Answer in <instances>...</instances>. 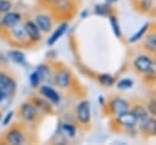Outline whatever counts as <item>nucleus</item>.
Here are the masks:
<instances>
[{
	"label": "nucleus",
	"instance_id": "f257e3e1",
	"mask_svg": "<svg viewBox=\"0 0 156 145\" xmlns=\"http://www.w3.org/2000/svg\"><path fill=\"white\" fill-rule=\"evenodd\" d=\"M116 119H117L118 126L126 130H133V129L138 128V121L130 110L116 116Z\"/></svg>",
	"mask_w": 156,
	"mask_h": 145
},
{
	"label": "nucleus",
	"instance_id": "f03ea898",
	"mask_svg": "<svg viewBox=\"0 0 156 145\" xmlns=\"http://www.w3.org/2000/svg\"><path fill=\"white\" fill-rule=\"evenodd\" d=\"M133 66H134V68H135L139 73L145 74V73H147V72L154 67V61H152L151 57H149V55H146V54H140V55H138V56L134 58Z\"/></svg>",
	"mask_w": 156,
	"mask_h": 145
},
{
	"label": "nucleus",
	"instance_id": "7ed1b4c3",
	"mask_svg": "<svg viewBox=\"0 0 156 145\" xmlns=\"http://www.w3.org/2000/svg\"><path fill=\"white\" fill-rule=\"evenodd\" d=\"M90 118H91L90 104H89V101L84 100L77 107V119L82 124H88L90 122Z\"/></svg>",
	"mask_w": 156,
	"mask_h": 145
},
{
	"label": "nucleus",
	"instance_id": "20e7f679",
	"mask_svg": "<svg viewBox=\"0 0 156 145\" xmlns=\"http://www.w3.org/2000/svg\"><path fill=\"white\" fill-rule=\"evenodd\" d=\"M108 106L115 116H118L129 110V102L122 97H112L108 102Z\"/></svg>",
	"mask_w": 156,
	"mask_h": 145
},
{
	"label": "nucleus",
	"instance_id": "39448f33",
	"mask_svg": "<svg viewBox=\"0 0 156 145\" xmlns=\"http://www.w3.org/2000/svg\"><path fill=\"white\" fill-rule=\"evenodd\" d=\"M15 89H16V83L13 82V79L4 73H0V90L9 96L13 94Z\"/></svg>",
	"mask_w": 156,
	"mask_h": 145
},
{
	"label": "nucleus",
	"instance_id": "423d86ee",
	"mask_svg": "<svg viewBox=\"0 0 156 145\" xmlns=\"http://www.w3.org/2000/svg\"><path fill=\"white\" fill-rule=\"evenodd\" d=\"M72 76L67 69H60L55 74V83L58 88H67L71 84Z\"/></svg>",
	"mask_w": 156,
	"mask_h": 145
},
{
	"label": "nucleus",
	"instance_id": "0eeeda50",
	"mask_svg": "<svg viewBox=\"0 0 156 145\" xmlns=\"http://www.w3.org/2000/svg\"><path fill=\"white\" fill-rule=\"evenodd\" d=\"M24 30H26V34L27 37L33 40V41H38L40 40V30L39 28L37 27V24L33 22V21H27L26 24H24Z\"/></svg>",
	"mask_w": 156,
	"mask_h": 145
},
{
	"label": "nucleus",
	"instance_id": "6e6552de",
	"mask_svg": "<svg viewBox=\"0 0 156 145\" xmlns=\"http://www.w3.org/2000/svg\"><path fill=\"white\" fill-rule=\"evenodd\" d=\"M21 19V15L17 13V12H6L5 16L2 17L1 19V23L4 27H7V28H12L13 26H16Z\"/></svg>",
	"mask_w": 156,
	"mask_h": 145
},
{
	"label": "nucleus",
	"instance_id": "1a4fd4ad",
	"mask_svg": "<svg viewBox=\"0 0 156 145\" xmlns=\"http://www.w3.org/2000/svg\"><path fill=\"white\" fill-rule=\"evenodd\" d=\"M143 46H144V49L149 54L156 55V32H152V33L146 34Z\"/></svg>",
	"mask_w": 156,
	"mask_h": 145
},
{
	"label": "nucleus",
	"instance_id": "9d476101",
	"mask_svg": "<svg viewBox=\"0 0 156 145\" xmlns=\"http://www.w3.org/2000/svg\"><path fill=\"white\" fill-rule=\"evenodd\" d=\"M46 72H49V69H46L44 66H41V67H39L37 71H34V72L30 74V77H29V80H30L32 87H38V85L41 83V80L44 79Z\"/></svg>",
	"mask_w": 156,
	"mask_h": 145
},
{
	"label": "nucleus",
	"instance_id": "9b49d317",
	"mask_svg": "<svg viewBox=\"0 0 156 145\" xmlns=\"http://www.w3.org/2000/svg\"><path fill=\"white\" fill-rule=\"evenodd\" d=\"M40 93H41V95H44L51 102H54V104H58L60 102V95H58V93L55 89H52L51 87L43 85L40 88Z\"/></svg>",
	"mask_w": 156,
	"mask_h": 145
},
{
	"label": "nucleus",
	"instance_id": "f8f14e48",
	"mask_svg": "<svg viewBox=\"0 0 156 145\" xmlns=\"http://www.w3.org/2000/svg\"><path fill=\"white\" fill-rule=\"evenodd\" d=\"M34 23L37 24L40 32H48L51 28V19L46 15H38L34 19Z\"/></svg>",
	"mask_w": 156,
	"mask_h": 145
},
{
	"label": "nucleus",
	"instance_id": "ddd939ff",
	"mask_svg": "<svg viewBox=\"0 0 156 145\" xmlns=\"http://www.w3.org/2000/svg\"><path fill=\"white\" fill-rule=\"evenodd\" d=\"M21 115L24 119L27 121H33L35 117H37V108L35 106H33L32 104H23L22 107H21Z\"/></svg>",
	"mask_w": 156,
	"mask_h": 145
},
{
	"label": "nucleus",
	"instance_id": "4468645a",
	"mask_svg": "<svg viewBox=\"0 0 156 145\" xmlns=\"http://www.w3.org/2000/svg\"><path fill=\"white\" fill-rule=\"evenodd\" d=\"M129 110H130V111L133 112V115L135 116L138 123L141 122V121H144V119H146V118H149V117L151 116V115L149 113L147 108H146L145 106H143V105H135V106H133V107L129 108Z\"/></svg>",
	"mask_w": 156,
	"mask_h": 145
},
{
	"label": "nucleus",
	"instance_id": "2eb2a0df",
	"mask_svg": "<svg viewBox=\"0 0 156 145\" xmlns=\"http://www.w3.org/2000/svg\"><path fill=\"white\" fill-rule=\"evenodd\" d=\"M67 27H68V24L67 23H62V24H60L56 29H55V32L51 34V37L48 39V44L49 45H54L63 34H65V32L67 30Z\"/></svg>",
	"mask_w": 156,
	"mask_h": 145
},
{
	"label": "nucleus",
	"instance_id": "dca6fc26",
	"mask_svg": "<svg viewBox=\"0 0 156 145\" xmlns=\"http://www.w3.org/2000/svg\"><path fill=\"white\" fill-rule=\"evenodd\" d=\"M6 140H7L10 144H12V145H18V144H22V143L24 141V136H23V134H22L20 130L13 129V130H11V132L7 134Z\"/></svg>",
	"mask_w": 156,
	"mask_h": 145
},
{
	"label": "nucleus",
	"instance_id": "f3484780",
	"mask_svg": "<svg viewBox=\"0 0 156 145\" xmlns=\"http://www.w3.org/2000/svg\"><path fill=\"white\" fill-rule=\"evenodd\" d=\"M149 27H150V24H149V23H145L144 26H141V28L129 38V43H135V41H138L139 39H141L143 37H145V34H146V32H147Z\"/></svg>",
	"mask_w": 156,
	"mask_h": 145
},
{
	"label": "nucleus",
	"instance_id": "a211bd4d",
	"mask_svg": "<svg viewBox=\"0 0 156 145\" xmlns=\"http://www.w3.org/2000/svg\"><path fill=\"white\" fill-rule=\"evenodd\" d=\"M98 80H99L102 85H105V87H111V85L115 84V78H113V76H111V74H108V73L99 74Z\"/></svg>",
	"mask_w": 156,
	"mask_h": 145
},
{
	"label": "nucleus",
	"instance_id": "6ab92c4d",
	"mask_svg": "<svg viewBox=\"0 0 156 145\" xmlns=\"http://www.w3.org/2000/svg\"><path fill=\"white\" fill-rule=\"evenodd\" d=\"M61 132L68 138H74V135H76V128L71 123H63L61 126Z\"/></svg>",
	"mask_w": 156,
	"mask_h": 145
},
{
	"label": "nucleus",
	"instance_id": "aec40b11",
	"mask_svg": "<svg viewBox=\"0 0 156 145\" xmlns=\"http://www.w3.org/2000/svg\"><path fill=\"white\" fill-rule=\"evenodd\" d=\"M94 12L99 16H111V7L108 5H96Z\"/></svg>",
	"mask_w": 156,
	"mask_h": 145
},
{
	"label": "nucleus",
	"instance_id": "412c9836",
	"mask_svg": "<svg viewBox=\"0 0 156 145\" xmlns=\"http://www.w3.org/2000/svg\"><path fill=\"white\" fill-rule=\"evenodd\" d=\"M9 57H10L13 62H16V63H23V62H24V55H23V52L18 51V50H12V51H10V52H9Z\"/></svg>",
	"mask_w": 156,
	"mask_h": 145
},
{
	"label": "nucleus",
	"instance_id": "4be33fe9",
	"mask_svg": "<svg viewBox=\"0 0 156 145\" xmlns=\"http://www.w3.org/2000/svg\"><path fill=\"white\" fill-rule=\"evenodd\" d=\"M110 23H111V27H112V30H113V34L117 37V38H121L122 35V32H121V28H119V24H118V21L115 16H110Z\"/></svg>",
	"mask_w": 156,
	"mask_h": 145
},
{
	"label": "nucleus",
	"instance_id": "5701e85b",
	"mask_svg": "<svg viewBox=\"0 0 156 145\" xmlns=\"http://www.w3.org/2000/svg\"><path fill=\"white\" fill-rule=\"evenodd\" d=\"M133 80L130 78H123L121 79L118 83H117V88L119 90H127V89H130L133 87Z\"/></svg>",
	"mask_w": 156,
	"mask_h": 145
},
{
	"label": "nucleus",
	"instance_id": "b1692460",
	"mask_svg": "<svg viewBox=\"0 0 156 145\" xmlns=\"http://www.w3.org/2000/svg\"><path fill=\"white\" fill-rule=\"evenodd\" d=\"M140 7L143 12H150L154 9L152 0H140Z\"/></svg>",
	"mask_w": 156,
	"mask_h": 145
},
{
	"label": "nucleus",
	"instance_id": "393cba45",
	"mask_svg": "<svg viewBox=\"0 0 156 145\" xmlns=\"http://www.w3.org/2000/svg\"><path fill=\"white\" fill-rule=\"evenodd\" d=\"M11 9V2L9 0H0V12H9Z\"/></svg>",
	"mask_w": 156,
	"mask_h": 145
},
{
	"label": "nucleus",
	"instance_id": "a878e982",
	"mask_svg": "<svg viewBox=\"0 0 156 145\" xmlns=\"http://www.w3.org/2000/svg\"><path fill=\"white\" fill-rule=\"evenodd\" d=\"M12 115H13V112H9V113L6 115V117H5L4 122H2V126H7V124L10 123V121H11V118H12Z\"/></svg>",
	"mask_w": 156,
	"mask_h": 145
},
{
	"label": "nucleus",
	"instance_id": "bb28decb",
	"mask_svg": "<svg viewBox=\"0 0 156 145\" xmlns=\"http://www.w3.org/2000/svg\"><path fill=\"white\" fill-rule=\"evenodd\" d=\"M6 97H7V95H6L4 91H1V90H0V101H2V100H4V99H6Z\"/></svg>",
	"mask_w": 156,
	"mask_h": 145
},
{
	"label": "nucleus",
	"instance_id": "cd10ccee",
	"mask_svg": "<svg viewBox=\"0 0 156 145\" xmlns=\"http://www.w3.org/2000/svg\"><path fill=\"white\" fill-rule=\"evenodd\" d=\"M154 134L156 135V119H155V126H154Z\"/></svg>",
	"mask_w": 156,
	"mask_h": 145
},
{
	"label": "nucleus",
	"instance_id": "c85d7f7f",
	"mask_svg": "<svg viewBox=\"0 0 156 145\" xmlns=\"http://www.w3.org/2000/svg\"><path fill=\"white\" fill-rule=\"evenodd\" d=\"M115 1H117V0H106V2H115Z\"/></svg>",
	"mask_w": 156,
	"mask_h": 145
},
{
	"label": "nucleus",
	"instance_id": "c756f323",
	"mask_svg": "<svg viewBox=\"0 0 156 145\" xmlns=\"http://www.w3.org/2000/svg\"><path fill=\"white\" fill-rule=\"evenodd\" d=\"M0 119H1V113H0Z\"/></svg>",
	"mask_w": 156,
	"mask_h": 145
}]
</instances>
